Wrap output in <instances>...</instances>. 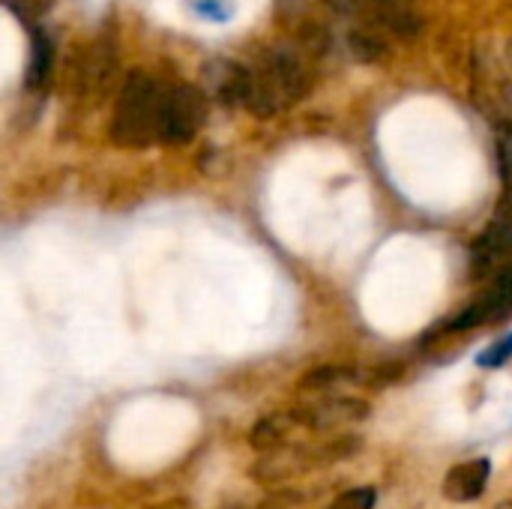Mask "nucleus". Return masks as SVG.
I'll return each instance as SVG.
<instances>
[{"instance_id": "obj_18", "label": "nucleus", "mask_w": 512, "mask_h": 509, "mask_svg": "<svg viewBox=\"0 0 512 509\" xmlns=\"http://www.w3.org/2000/svg\"><path fill=\"white\" fill-rule=\"evenodd\" d=\"M18 18H36L45 6V0H3Z\"/></svg>"}, {"instance_id": "obj_3", "label": "nucleus", "mask_w": 512, "mask_h": 509, "mask_svg": "<svg viewBox=\"0 0 512 509\" xmlns=\"http://www.w3.org/2000/svg\"><path fill=\"white\" fill-rule=\"evenodd\" d=\"M207 117V102L204 93L192 84H177L168 87L162 96V111H159V144H189Z\"/></svg>"}, {"instance_id": "obj_8", "label": "nucleus", "mask_w": 512, "mask_h": 509, "mask_svg": "<svg viewBox=\"0 0 512 509\" xmlns=\"http://www.w3.org/2000/svg\"><path fill=\"white\" fill-rule=\"evenodd\" d=\"M291 426H297L294 417H291V411L270 414V417H264V420H258V423L252 426V432H249V447H252L255 453H261V456H270V453H276V450L285 447Z\"/></svg>"}, {"instance_id": "obj_12", "label": "nucleus", "mask_w": 512, "mask_h": 509, "mask_svg": "<svg viewBox=\"0 0 512 509\" xmlns=\"http://www.w3.org/2000/svg\"><path fill=\"white\" fill-rule=\"evenodd\" d=\"M381 24H387L393 33H399V36H417L420 33V27H423V21H420V15L417 12H411V9H399V6H390V3H384V9H381Z\"/></svg>"}, {"instance_id": "obj_20", "label": "nucleus", "mask_w": 512, "mask_h": 509, "mask_svg": "<svg viewBox=\"0 0 512 509\" xmlns=\"http://www.w3.org/2000/svg\"><path fill=\"white\" fill-rule=\"evenodd\" d=\"M225 509H249V507H243V504H234V507H225Z\"/></svg>"}, {"instance_id": "obj_5", "label": "nucleus", "mask_w": 512, "mask_h": 509, "mask_svg": "<svg viewBox=\"0 0 512 509\" xmlns=\"http://www.w3.org/2000/svg\"><path fill=\"white\" fill-rule=\"evenodd\" d=\"M512 312V261L504 264L486 285L483 297L468 306L465 312H459L450 324H444V330L450 333H462V330H474L480 324H489V321H498L501 315H510Z\"/></svg>"}, {"instance_id": "obj_9", "label": "nucleus", "mask_w": 512, "mask_h": 509, "mask_svg": "<svg viewBox=\"0 0 512 509\" xmlns=\"http://www.w3.org/2000/svg\"><path fill=\"white\" fill-rule=\"evenodd\" d=\"M360 378H363V372L354 369V366L327 363V366L309 369V372L297 381V390H303V393H330V390L345 387V384H354V381H360Z\"/></svg>"}, {"instance_id": "obj_13", "label": "nucleus", "mask_w": 512, "mask_h": 509, "mask_svg": "<svg viewBox=\"0 0 512 509\" xmlns=\"http://www.w3.org/2000/svg\"><path fill=\"white\" fill-rule=\"evenodd\" d=\"M351 51H354V57L363 60V63H375V60L387 57V45H384L378 36L363 33V30H354V33H351Z\"/></svg>"}, {"instance_id": "obj_10", "label": "nucleus", "mask_w": 512, "mask_h": 509, "mask_svg": "<svg viewBox=\"0 0 512 509\" xmlns=\"http://www.w3.org/2000/svg\"><path fill=\"white\" fill-rule=\"evenodd\" d=\"M51 60H54L51 39L42 30H33V39H30V66H27V87L30 90H42L48 84Z\"/></svg>"}, {"instance_id": "obj_14", "label": "nucleus", "mask_w": 512, "mask_h": 509, "mask_svg": "<svg viewBox=\"0 0 512 509\" xmlns=\"http://www.w3.org/2000/svg\"><path fill=\"white\" fill-rule=\"evenodd\" d=\"M375 489L372 486H360V489H348L345 495H339L327 509H375Z\"/></svg>"}, {"instance_id": "obj_16", "label": "nucleus", "mask_w": 512, "mask_h": 509, "mask_svg": "<svg viewBox=\"0 0 512 509\" xmlns=\"http://www.w3.org/2000/svg\"><path fill=\"white\" fill-rule=\"evenodd\" d=\"M192 9L201 12L210 21H225L231 15V3L228 0H192Z\"/></svg>"}, {"instance_id": "obj_15", "label": "nucleus", "mask_w": 512, "mask_h": 509, "mask_svg": "<svg viewBox=\"0 0 512 509\" xmlns=\"http://www.w3.org/2000/svg\"><path fill=\"white\" fill-rule=\"evenodd\" d=\"M512 360V333L507 339H501V342H495V345H489L483 354H477V363L480 366H486V369H498V366H504V363H510Z\"/></svg>"}, {"instance_id": "obj_17", "label": "nucleus", "mask_w": 512, "mask_h": 509, "mask_svg": "<svg viewBox=\"0 0 512 509\" xmlns=\"http://www.w3.org/2000/svg\"><path fill=\"white\" fill-rule=\"evenodd\" d=\"M300 501V492H294V489H279V492H270L258 509H288L294 507Z\"/></svg>"}, {"instance_id": "obj_4", "label": "nucleus", "mask_w": 512, "mask_h": 509, "mask_svg": "<svg viewBox=\"0 0 512 509\" xmlns=\"http://www.w3.org/2000/svg\"><path fill=\"white\" fill-rule=\"evenodd\" d=\"M369 402L354 399V396H336V399H321L312 405H297L291 408V417L297 426H306L312 432H336L345 426H354L369 417Z\"/></svg>"}, {"instance_id": "obj_19", "label": "nucleus", "mask_w": 512, "mask_h": 509, "mask_svg": "<svg viewBox=\"0 0 512 509\" xmlns=\"http://www.w3.org/2000/svg\"><path fill=\"white\" fill-rule=\"evenodd\" d=\"M144 509H189V501L186 498H171V501H159V504H150Z\"/></svg>"}, {"instance_id": "obj_21", "label": "nucleus", "mask_w": 512, "mask_h": 509, "mask_svg": "<svg viewBox=\"0 0 512 509\" xmlns=\"http://www.w3.org/2000/svg\"><path fill=\"white\" fill-rule=\"evenodd\" d=\"M384 3H390V0H384Z\"/></svg>"}, {"instance_id": "obj_6", "label": "nucleus", "mask_w": 512, "mask_h": 509, "mask_svg": "<svg viewBox=\"0 0 512 509\" xmlns=\"http://www.w3.org/2000/svg\"><path fill=\"white\" fill-rule=\"evenodd\" d=\"M489 474H492V462H489V459H471V462L456 465V468L447 474V480H444V495H447V501H456V504L477 501V498L486 492Z\"/></svg>"}, {"instance_id": "obj_7", "label": "nucleus", "mask_w": 512, "mask_h": 509, "mask_svg": "<svg viewBox=\"0 0 512 509\" xmlns=\"http://www.w3.org/2000/svg\"><path fill=\"white\" fill-rule=\"evenodd\" d=\"M309 468V462H306V447H294V450H276V453H270V456H264V459H258V465L249 471L252 474V480H258V483H285L288 477H294V474H300V471H306Z\"/></svg>"}, {"instance_id": "obj_2", "label": "nucleus", "mask_w": 512, "mask_h": 509, "mask_svg": "<svg viewBox=\"0 0 512 509\" xmlns=\"http://www.w3.org/2000/svg\"><path fill=\"white\" fill-rule=\"evenodd\" d=\"M306 93V72L288 51H273L258 72H252V93L246 108L255 117H273Z\"/></svg>"}, {"instance_id": "obj_11", "label": "nucleus", "mask_w": 512, "mask_h": 509, "mask_svg": "<svg viewBox=\"0 0 512 509\" xmlns=\"http://www.w3.org/2000/svg\"><path fill=\"white\" fill-rule=\"evenodd\" d=\"M360 447H363V441L357 435H336L321 447H306V462H309V468L333 465V462H342V459L354 456Z\"/></svg>"}, {"instance_id": "obj_1", "label": "nucleus", "mask_w": 512, "mask_h": 509, "mask_svg": "<svg viewBox=\"0 0 512 509\" xmlns=\"http://www.w3.org/2000/svg\"><path fill=\"white\" fill-rule=\"evenodd\" d=\"M165 87L156 84L153 75L132 69L120 87L114 117H111V141L129 150L150 147L159 141V111H162Z\"/></svg>"}]
</instances>
